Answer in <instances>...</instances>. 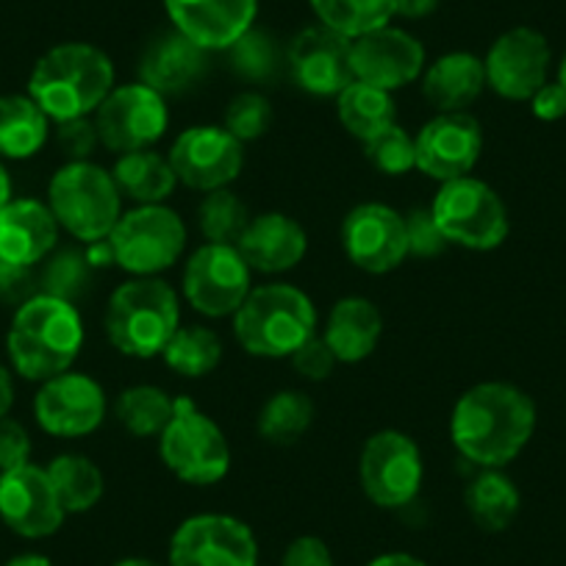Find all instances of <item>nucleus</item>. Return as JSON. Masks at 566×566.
Listing matches in <instances>:
<instances>
[{
  "mask_svg": "<svg viewBox=\"0 0 566 566\" xmlns=\"http://www.w3.org/2000/svg\"><path fill=\"white\" fill-rule=\"evenodd\" d=\"M536 431V406L522 389L500 380L472 386L455 402L450 437L455 450L483 470L511 464Z\"/></svg>",
  "mask_w": 566,
  "mask_h": 566,
  "instance_id": "f257e3e1",
  "label": "nucleus"
},
{
  "mask_svg": "<svg viewBox=\"0 0 566 566\" xmlns=\"http://www.w3.org/2000/svg\"><path fill=\"white\" fill-rule=\"evenodd\" d=\"M114 90V64L101 48L64 42L34 64L29 95L51 119L90 117Z\"/></svg>",
  "mask_w": 566,
  "mask_h": 566,
  "instance_id": "f03ea898",
  "label": "nucleus"
},
{
  "mask_svg": "<svg viewBox=\"0 0 566 566\" xmlns=\"http://www.w3.org/2000/svg\"><path fill=\"white\" fill-rule=\"evenodd\" d=\"M84 345V323L73 303L36 295L18 308L9 328V358L29 380H51L67 373Z\"/></svg>",
  "mask_w": 566,
  "mask_h": 566,
  "instance_id": "7ed1b4c3",
  "label": "nucleus"
},
{
  "mask_svg": "<svg viewBox=\"0 0 566 566\" xmlns=\"http://www.w3.org/2000/svg\"><path fill=\"white\" fill-rule=\"evenodd\" d=\"M317 328V312L306 292L290 283H266L250 290L233 314L239 345L259 358L292 356Z\"/></svg>",
  "mask_w": 566,
  "mask_h": 566,
  "instance_id": "20e7f679",
  "label": "nucleus"
},
{
  "mask_svg": "<svg viewBox=\"0 0 566 566\" xmlns=\"http://www.w3.org/2000/svg\"><path fill=\"white\" fill-rule=\"evenodd\" d=\"M178 295L161 277H134L117 286L106 308L108 342L123 356L154 358L178 331Z\"/></svg>",
  "mask_w": 566,
  "mask_h": 566,
  "instance_id": "39448f33",
  "label": "nucleus"
},
{
  "mask_svg": "<svg viewBox=\"0 0 566 566\" xmlns=\"http://www.w3.org/2000/svg\"><path fill=\"white\" fill-rule=\"evenodd\" d=\"M119 189L112 172L92 161H70L48 187V209L53 211L59 226L73 233L81 242H101L108 239L117 220L123 217Z\"/></svg>",
  "mask_w": 566,
  "mask_h": 566,
  "instance_id": "423d86ee",
  "label": "nucleus"
},
{
  "mask_svg": "<svg viewBox=\"0 0 566 566\" xmlns=\"http://www.w3.org/2000/svg\"><path fill=\"white\" fill-rule=\"evenodd\" d=\"M159 453L167 470L192 486L220 483L231 467V448L222 428L189 397L176 400V413L159 437Z\"/></svg>",
  "mask_w": 566,
  "mask_h": 566,
  "instance_id": "0eeeda50",
  "label": "nucleus"
},
{
  "mask_svg": "<svg viewBox=\"0 0 566 566\" xmlns=\"http://www.w3.org/2000/svg\"><path fill=\"white\" fill-rule=\"evenodd\" d=\"M431 214L448 244L470 250H494L509 237V209L489 184L478 178L448 181L433 198Z\"/></svg>",
  "mask_w": 566,
  "mask_h": 566,
  "instance_id": "6e6552de",
  "label": "nucleus"
},
{
  "mask_svg": "<svg viewBox=\"0 0 566 566\" xmlns=\"http://www.w3.org/2000/svg\"><path fill=\"white\" fill-rule=\"evenodd\" d=\"M114 261L125 272L139 277H154L181 259L187 248V228L184 220L167 206H136L125 211L108 233Z\"/></svg>",
  "mask_w": 566,
  "mask_h": 566,
  "instance_id": "1a4fd4ad",
  "label": "nucleus"
},
{
  "mask_svg": "<svg viewBox=\"0 0 566 566\" xmlns=\"http://www.w3.org/2000/svg\"><path fill=\"white\" fill-rule=\"evenodd\" d=\"M361 489L380 509H402L422 486V453L400 431H378L367 439L358 464Z\"/></svg>",
  "mask_w": 566,
  "mask_h": 566,
  "instance_id": "9d476101",
  "label": "nucleus"
},
{
  "mask_svg": "<svg viewBox=\"0 0 566 566\" xmlns=\"http://www.w3.org/2000/svg\"><path fill=\"white\" fill-rule=\"evenodd\" d=\"M165 95L150 90L148 84H128L108 92L106 101L95 112V128L101 145L114 154H134L148 150L167 130Z\"/></svg>",
  "mask_w": 566,
  "mask_h": 566,
  "instance_id": "9b49d317",
  "label": "nucleus"
},
{
  "mask_svg": "<svg viewBox=\"0 0 566 566\" xmlns=\"http://www.w3.org/2000/svg\"><path fill=\"white\" fill-rule=\"evenodd\" d=\"M250 266L237 244H211L195 250L184 270V295L206 317L237 314L250 295Z\"/></svg>",
  "mask_w": 566,
  "mask_h": 566,
  "instance_id": "f8f14e48",
  "label": "nucleus"
},
{
  "mask_svg": "<svg viewBox=\"0 0 566 566\" xmlns=\"http://www.w3.org/2000/svg\"><path fill=\"white\" fill-rule=\"evenodd\" d=\"M170 566H259V544L237 516L198 514L172 533Z\"/></svg>",
  "mask_w": 566,
  "mask_h": 566,
  "instance_id": "ddd939ff",
  "label": "nucleus"
},
{
  "mask_svg": "<svg viewBox=\"0 0 566 566\" xmlns=\"http://www.w3.org/2000/svg\"><path fill=\"white\" fill-rule=\"evenodd\" d=\"M172 172L189 189L214 192L237 181L242 172V142L217 125H195L184 130L170 150Z\"/></svg>",
  "mask_w": 566,
  "mask_h": 566,
  "instance_id": "4468645a",
  "label": "nucleus"
},
{
  "mask_svg": "<svg viewBox=\"0 0 566 566\" xmlns=\"http://www.w3.org/2000/svg\"><path fill=\"white\" fill-rule=\"evenodd\" d=\"M549 59V42L536 29L520 25L505 31L494 40L483 62L486 84L505 101H531L547 84Z\"/></svg>",
  "mask_w": 566,
  "mask_h": 566,
  "instance_id": "2eb2a0df",
  "label": "nucleus"
},
{
  "mask_svg": "<svg viewBox=\"0 0 566 566\" xmlns=\"http://www.w3.org/2000/svg\"><path fill=\"white\" fill-rule=\"evenodd\" d=\"M34 417L51 437H86L106 417V395L101 384L84 373H62L45 380L34 397Z\"/></svg>",
  "mask_w": 566,
  "mask_h": 566,
  "instance_id": "dca6fc26",
  "label": "nucleus"
},
{
  "mask_svg": "<svg viewBox=\"0 0 566 566\" xmlns=\"http://www.w3.org/2000/svg\"><path fill=\"white\" fill-rule=\"evenodd\" d=\"M417 170L448 184L464 178L478 165L483 150V130L467 112H439L419 130Z\"/></svg>",
  "mask_w": 566,
  "mask_h": 566,
  "instance_id": "f3484780",
  "label": "nucleus"
},
{
  "mask_svg": "<svg viewBox=\"0 0 566 566\" xmlns=\"http://www.w3.org/2000/svg\"><path fill=\"white\" fill-rule=\"evenodd\" d=\"M64 516L67 511L48 478V470L23 464L18 470L0 472V520L18 536H53L64 525Z\"/></svg>",
  "mask_w": 566,
  "mask_h": 566,
  "instance_id": "a211bd4d",
  "label": "nucleus"
},
{
  "mask_svg": "<svg viewBox=\"0 0 566 566\" xmlns=\"http://www.w3.org/2000/svg\"><path fill=\"white\" fill-rule=\"evenodd\" d=\"M350 36L328 29V25H308L292 40L286 51L292 78L301 90L319 97H339L356 81L350 64Z\"/></svg>",
  "mask_w": 566,
  "mask_h": 566,
  "instance_id": "6ab92c4d",
  "label": "nucleus"
},
{
  "mask_svg": "<svg viewBox=\"0 0 566 566\" xmlns=\"http://www.w3.org/2000/svg\"><path fill=\"white\" fill-rule=\"evenodd\" d=\"M345 255L364 272L384 275L408 255L406 220L384 203H361L342 222Z\"/></svg>",
  "mask_w": 566,
  "mask_h": 566,
  "instance_id": "aec40b11",
  "label": "nucleus"
},
{
  "mask_svg": "<svg viewBox=\"0 0 566 566\" xmlns=\"http://www.w3.org/2000/svg\"><path fill=\"white\" fill-rule=\"evenodd\" d=\"M350 64L356 81L391 92L417 81L424 67V48L417 36L384 25L353 40Z\"/></svg>",
  "mask_w": 566,
  "mask_h": 566,
  "instance_id": "412c9836",
  "label": "nucleus"
},
{
  "mask_svg": "<svg viewBox=\"0 0 566 566\" xmlns=\"http://www.w3.org/2000/svg\"><path fill=\"white\" fill-rule=\"evenodd\" d=\"M176 31L203 51H226L253 29L259 0H165Z\"/></svg>",
  "mask_w": 566,
  "mask_h": 566,
  "instance_id": "4be33fe9",
  "label": "nucleus"
},
{
  "mask_svg": "<svg viewBox=\"0 0 566 566\" xmlns=\"http://www.w3.org/2000/svg\"><path fill=\"white\" fill-rule=\"evenodd\" d=\"M237 248L250 270L277 275V272L301 264L308 250V237L297 220L270 211V214H259L250 220Z\"/></svg>",
  "mask_w": 566,
  "mask_h": 566,
  "instance_id": "5701e85b",
  "label": "nucleus"
},
{
  "mask_svg": "<svg viewBox=\"0 0 566 566\" xmlns=\"http://www.w3.org/2000/svg\"><path fill=\"white\" fill-rule=\"evenodd\" d=\"M59 239V222L40 200H9L0 209V259L34 266Z\"/></svg>",
  "mask_w": 566,
  "mask_h": 566,
  "instance_id": "b1692460",
  "label": "nucleus"
},
{
  "mask_svg": "<svg viewBox=\"0 0 566 566\" xmlns=\"http://www.w3.org/2000/svg\"><path fill=\"white\" fill-rule=\"evenodd\" d=\"M206 73V51L195 45L181 31H167L156 36L142 53L139 81L159 95H181L198 84Z\"/></svg>",
  "mask_w": 566,
  "mask_h": 566,
  "instance_id": "393cba45",
  "label": "nucleus"
},
{
  "mask_svg": "<svg viewBox=\"0 0 566 566\" xmlns=\"http://www.w3.org/2000/svg\"><path fill=\"white\" fill-rule=\"evenodd\" d=\"M380 334H384V319L378 306L367 297H345L331 308L323 339L334 350L336 361L358 364L373 356Z\"/></svg>",
  "mask_w": 566,
  "mask_h": 566,
  "instance_id": "a878e982",
  "label": "nucleus"
},
{
  "mask_svg": "<svg viewBox=\"0 0 566 566\" xmlns=\"http://www.w3.org/2000/svg\"><path fill=\"white\" fill-rule=\"evenodd\" d=\"M486 86V70L475 53L455 51L444 53L442 59L424 73V101L439 112H467V106L478 101Z\"/></svg>",
  "mask_w": 566,
  "mask_h": 566,
  "instance_id": "bb28decb",
  "label": "nucleus"
},
{
  "mask_svg": "<svg viewBox=\"0 0 566 566\" xmlns=\"http://www.w3.org/2000/svg\"><path fill=\"white\" fill-rule=\"evenodd\" d=\"M119 195L130 198L139 206H156L167 200L176 189L178 178L172 172L170 159L154 154V150H134L119 156L112 172Z\"/></svg>",
  "mask_w": 566,
  "mask_h": 566,
  "instance_id": "cd10ccee",
  "label": "nucleus"
},
{
  "mask_svg": "<svg viewBox=\"0 0 566 566\" xmlns=\"http://www.w3.org/2000/svg\"><path fill=\"white\" fill-rule=\"evenodd\" d=\"M48 114L31 95L0 97V156L31 159L48 142Z\"/></svg>",
  "mask_w": 566,
  "mask_h": 566,
  "instance_id": "c85d7f7f",
  "label": "nucleus"
},
{
  "mask_svg": "<svg viewBox=\"0 0 566 566\" xmlns=\"http://www.w3.org/2000/svg\"><path fill=\"white\" fill-rule=\"evenodd\" d=\"M467 511L486 533L509 531L520 514V489L500 470H486L467 486Z\"/></svg>",
  "mask_w": 566,
  "mask_h": 566,
  "instance_id": "c756f323",
  "label": "nucleus"
},
{
  "mask_svg": "<svg viewBox=\"0 0 566 566\" xmlns=\"http://www.w3.org/2000/svg\"><path fill=\"white\" fill-rule=\"evenodd\" d=\"M48 478H51L67 514H84V511L95 509L106 489L103 472L86 455L75 453L56 455L48 467Z\"/></svg>",
  "mask_w": 566,
  "mask_h": 566,
  "instance_id": "7c9ffc66",
  "label": "nucleus"
},
{
  "mask_svg": "<svg viewBox=\"0 0 566 566\" xmlns=\"http://www.w3.org/2000/svg\"><path fill=\"white\" fill-rule=\"evenodd\" d=\"M339 119L356 139L369 142L395 125V101L386 90L353 81L339 95Z\"/></svg>",
  "mask_w": 566,
  "mask_h": 566,
  "instance_id": "2f4dec72",
  "label": "nucleus"
},
{
  "mask_svg": "<svg viewBox=\"0 0 566 566\" xmlns=\"http://www.w3.org/2000/svg\"><path fill=\"white\" fill-rule=\"evenodd\" d=\"M114 411L134 437H161L176 413V400L159 386H130L117 397Z\"/></svg>",
  "mask_w": 566,
  "mask_h": 566,
  "instance_id": "473e14b6",
  "label": "nucleus"
},
{
  "mask_svg": "<svg viewBox=\"0 0 566 566\" xmlns=\"http://www.w3.org/2000/svg\"><path fill=\"white\" fill-rule=\"evenodd\" d=\"M314 422V402L303 391L272 395L259 411V433L270 444H295Z\"/></svg>",
  "mask_w": 566,
  "mask_h": 566,
  "instance_id": "72a5a7b5",
  "label": "nucleus"
},
{
  "mask_svg": "<svg viewBox=\"0 0 566 566\" xmlns=\"http://www.w3.org/2000/svg\"><path fill=\"white\" fill-rule=\"evenodd\" d=\"M308 3L319 23L350 40L384 29L395 18V0H308Z\"/></svg>",
  "mask_w": 566,
  "mask_h": 566,
  "instance_id": "f704fd0d",
  "label": "nucleus"
},
{
  "mask_svg": "<svg viewBox=\"0 0 566 566\" xmlns=\"http://www.w3.org/2000/svg\"><path fill=\"white\" fill-rule=\"evenodd\" d=\"M161 356H165L167 367H172L184 378H203L222 358L220 336L203 325H187V328L176 331Z\"/></svg>",
  "mask_w": 566,
  "mask_h": 566,
  "instance_id": "c9c22d12",
  "label": "nucleus"
},
{
  "mask_svg": "<svg viewBox=\"0 0 566 566\" xmlns=\"http://www.w3.org/2000/svg\"><path fill=\"white\" fill-rule=\"evenodd\" d=\"M250 211L242 200L228 189H214L203 198L198 209V222L211 244H237L250 226Z\"/></svg>",
  "mask_w": 566,
  "mask_h": 566,
  "instance_id": "e433bc0d",
  "label": "nucleus"
},
{
  "mask_svg": "<svg viewBox=\"0 0 566 566\" xmlns=\"http://www.w3.org/2000/svg\"><path fill=\"white\" fill-rule=\"evenodd\" d=\"M228 64L237 75L248 81H270L275 78L281 67V53H277L275 40L264 29H248L231 48H226Z\"/></svg>",
  "mask_w": 566,
  "mask_h": 566,
  "instance_id": "4c0bfd02",
  "label": "nucleus"
},
{
  "mask_svg": "<svg viewBox=\"0 0 566 566\" xmlns=\"http://www.w3.org/2000/svg\"><path fill=\"white\" fill-rule=\"evenodd\" d=\"M92 270L86 253L78 250H62L48 261V266L40 275V292L42 295L59 297V301L73 303L84 297L92 286Z\"/></svg>",
  "mask_w": 566,
  "mask_h": 566,
  "instance_id": "58836bf2",
  "label": "nucleus"
},
{
  "mask_svg": "<svg viewBox=\"0 0 566 566\" xmlns=\"http://www.w3.org/2000/svg\"><path fill=\"white\" fill-rule=\"evenodd\" d=\"M364 154L386 176H406L417 167V145L400 125H389L378 136L364 142Z\"/></svg>",
  "mask_w": 566,
  "mask_h": 566,
  "instance_id": "ea45409f",
  "label": "nucleus"
},
{
  "mask_svg": "<svg viewBox=\"0 0 566 566\" xmlns=\"http://www.w3.org/2000/svg\"><path fill=\"white\" fill-rule=\"evenodd\" d=\"M272 106L259 92H242L226 108V130L239 142H253L270 130Z\"/></svg>",
  "mask_w": 566,
  "mask_h": 566,
  "instance_id": "a19ab883",
  "label": "nucleus"
},
{
  "mask_svg": "<svg viewBox=\"0 0 566 566\" xmlns=\"http://www.w3.org/2000/svg\"><path fill=\"white\" fill-rule=\"evenodd\" d=\"M406 220V242L408 255H419V259H431L448 248V239L439 231L437 220H433L431 209H413L411 214L402 217Z\"/></svg>",
  "mask_w": 566,
  "mask_h": 566,
  "instance_id": "79ce46f5",
  "label": "nucleus"
},
{
  "mask_svg": "<svg viewBox=\"0 0 566 566\" xmlns=\"http://www.w3.org/2000/svg\"><path fill=\"white\" fill-rule=\"evenodd\" d=\"M95 119L90 117H75V119H62L56 125V145L62 148V154L70 161H86L92 156V150L97 148Z\"/></svg>",
  "mask_w": 566,
  "mask_h": 566,
  "instance_id": "37998d69",
  "label": "nucleus"
},
{
  "mask_svg": "<svg viewBox=\"0 0 566 566\" xmlns=\"http://www.w3.org/2000/svg\"><path fill=\"white\" fill-rule=\"evenodd\" d=\"M36 295H40V277H36L34 266L0 259V303L20 308Z\"/></svg>",
  "mask_w": 566,
  "mask_h": 566,
  "instance_id": "c03bdc74",
  "label": "nucleus"
},
{
  "mask_svg": "<svg viewBox=\"0 0 566 566\" xmlns=\"http://www.w3.org/2000/svg\"><path fill=\"white\" fill-rule=\"evenodd\" d=\"M290 358L292 364H295L297 373H301L306 380H325L336 367L334 350H331L328 342L317 334H314L312 339L303 342Z\"/></svg>",
  "mask_w": 566,
  "mask_h": 566,
  "instance_id": "a18cd8bd",
  "label": "nucleus"
},
{
  "mask_svg": "<svg viewBox=\"0 0 566 566\" xmlns=\"http://www.w3.org/2000/svg\"><path fill=\"white\" fill-rule=\"evenodd\" d=\"M31 439L20 422L9 417H0V472L18 470L29 464Z\"/></svg>",
  "mask_w": 566,
  "mask_h": 566,
  "instance_id": "49530a36",
  "label": "nucleus"
},
{
  "mask_svg": "<svg viewBox=\"0 0 566 566\" xmlns=\"http://www.w3.org/2000/svg\"><path fill=\"white\" fill-rule=\"evenodd\" d=\"M281 566H334V555L319 536H297L283 549Z\"/></svg>",
  "mask_w": 566,
  "mask_h": 566,
  "instance_id": "de8ad7c7",
  "label": "nucleus"
},
{
  "mask_svg": "<svg viewBox=\"0 0 566 566\" xmlns=\"http://www.w3.org/2000/svg\"><path fill=\"white\" fill-rule=\"evenodd\" d=\"M531 112L544 123H555V119L566 117V90L555 81V84H544L536 95L531 97Z\"/></svg>",
  "mask_w": 566,
  "mask_h": 566,
  "instance_id": "09e8293b",
  "label": "nucleus"
},
{
  "mask_svg": "<svg viewBox=\"0 0 566 566\" xmlns=\"http://www.w3.org/2000/svg\"><path fill=\"white\" fill-rule=\"evenodd\" d=\"M439 0H395V14L408 20H422L437 12Z\"/></svg>",
  "mask_w": 566,
  "mask_h": 566,
  "instance_id": "8fccbe9b",
  "label": "nucleus"
},
{
  "mask_svg": "<svg viewBox=\"0 0 566 566\" xmlns=\"http://www.w3.org/2000/svg\"><path fill=\"white\" fill-rule=\"evenodd\" d=\"M367 566H428L422 558L417 555H408V553H384L378 558L369 560Z\"/></svg>",
  "mask_w": 566,
  "mask_h": 566,
  "instance_id": "3c124183",
  "label": "nucleus"
},
{
  "mask_svg": "<svg viewBox=\"0 0 566 566\" xmlns=\"http://www.w3.org/2000/svg\"><path fill=\"white\" fill-rule=\"evenodd\" d=\"M14 402V386H12V375L7 373V367L0 364V417H7L9 408Z\"/></svg>",
  "mask_w": 566,
  "mask_h": 566,
  "instance_id": "603ef678",
  "label": "nucleus"
},
{
  "mask_svg": "<svg viewBox=\"0 0 566 566\" xmlns=\"http://www.w3.org/2000/svg\"><path fill=\"white\" fill-rule=\"evenodd\" d=\"M7 566H53V564H51V558H45V555L31 553V555H18V558L9 560Z\"/></svg>",
  "mask_w": 566,
  "mask_h": 566,
  "instance_id": "864d4df0",
  "label": "nucleus"
},
{
  "mask_svg": "<svg viewBox=\"0 0 566 566\" xmlns=\"http://www.w3.org/2000/svg\"><path fill=\"white\" fill-rule=\"evenodd\" d=\"M12 200V181H9V172L0 165V209Z\"/></svg>",
  "mask_w": 566,
  "mask_h": 566,
  "instance_id": "5fc2aeb1",
  "label": "nucleus"
},
{
  "mask_svg": "<svg viewBox=\"0 0 566 566\" xmlns=\"http://www.w3.org/2000/svg\"><path fill=\"white\" fill-rule=\"evenodd\" d=\"M114 566H161V564H156V560H150V558H123V560H117Z\"/></svg>",
  "mask_w": 566,
  "mask_h": 566,
  "instance_id": "6e6d98bb",
  "label": "nucleus"
},
{
  "mask_svg": "<svg viewBox=\"0 0 566 566\" xmlns=\"http://www.w3.org/2000/svg\"><path fill=\"white\" fill-rule=\"evenodd\" d=\"M558 84L566 90V56H564V62H560V67H558Z\"/></svg>",
  "mask_w": 566,
  "mask_h": 566,
  "instance_id": "4d7b16f0",
  "label": "nucleus"
}]
</instances>
